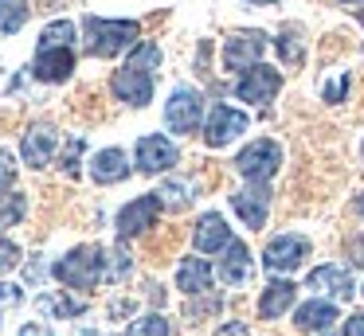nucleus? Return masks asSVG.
Listing matches in <instances>:
<instances>
[{
    "label": "nucleus",
    "instance_id": "1",
    "mask_svg": "<svg viewBox=\"0 0 364 336\" xmlns=\"http://www.w3.org/2000/svg\"><path fill=\"white\" fill-rule=\"evenodd\" d=\"M161 67V51L157 43H137L134 55L126 59V67L114 70L110 78V90L118 102H129L134 109L149 106L153 102V70Z\"/></svg>",
    "mask_w": 364,
    "mask_h": 336
},
{
    "label": "nucleus",
    "instance_id": "2",
    "mask_svg": "<svg viewBox=\"0 0 364 336\" xmlns=\"http://www.w3.org/2000/svg\"><path fill=\"white\" fill-rule=\"evenodd\" d=\"M59 281L67 289H95L98 281H110V254L102 246H75L71 254H63L55 266H51Z\"/></svg>",
    "mask_w": 364,
    "mask_h": 336
},
{
    "label": "nucleus",
    "instance_id": "3",
    "mask_svg": "<svg viewBox=\"0 0 364 336\" xmlns=\"http://www.w3.org/2000/svg\"><path fill=\"white\" fill-rule=\"evenodd\" d=\"M82 31H87V51L95 59H114L126 47L141 43V23L137 20H102V16H87L82 20Z\"/></svg>",
    "mask_w": 364,
    "mask_h": 336
},
{
    "label": "nucleus",
    "instance_id": "4",
    "mask_svg": "<svg viewBox=\"0 0 364 336\" xmlns=\"http://www.w3.org/2000/svg\"><path fill=\"white\" fill-rule=\"evenodd\" d=\"M235 168H239V176H247L251 184H267V180L282 168V145L270 141V137L251 141V145L235 156Z\"/></svg>",
    "mask_w": 364,
    "mask_h": 336
},
{
    "label": "nucleus",
    "instance_id": "5",
    "mask_svg": "<svg viewBox=\"0 0 364 336\" xmlns=\"http://www.w3.org/2000/svg\"><path fill=\"white\" fill-rule=\"evenodd\" d=\"M200 121H204V94L192 90V86H176L173 98L165 102V125L173 133H196Z\"/></svg>",
    "mask_w": 364,
    "mask_h": 336
},
{
    "label": "nucleus",
    "instance_id": "6",
    "mask_svg": "<svg viewBox=\"0 0 364 336\" xmlns=\"http://www.w3.org/2000/svg\"><path fill=\"white\" fill-rule=\"evenodd\" d=\"M161 207H165V203H161V195H157V192L129 200L126 207L118 211V219H114V227H118V239L126 242V239H137L141 231H149V227L157 223Z\"/></svg>",
    "mask_w": 364,
    "mask_h": 336
},
{
    "label": "nucleus",
    "instance_id": "7",
    "mask_svg": "<svg viewBox=\"0 0 364 336\" xmlns=\"http://www.w3.org/2000/svg\"><path fill=\"white\" fill-rule=\"evenodd\" d=\"M306 258H309L306 234H278V239H270L267 250H262V266H267L270 273H290V270H298Z\"/></svg>",
    "mask_w": 364,
    "mask_h": 336
},
{
    "label": "nucleus",
    "instance_id": "8",
    "mask_svg": "<svg viewBox=\"0 0 364 336\" xmlns=\"http://www.w3.org/2000/svg\"><path fill=\"white\" fill-rule=\"evenodd\" d=\"M262 51H267V36L262 31H239V36H231L223 43V67L247 75L251 67H259Z\"/></svg>",
    "mask_w": 364,
    "mask_h": 336
},
{
    "label": "nucleus",
    "instance_id": "9",
    "mask_svg": "<svg viewBox=\"0 0 364 336\" xmlns=\"http://www.w3.org/2000/svg\"><path fill=\"white\" fill-rule=\"evenodd\" d=\"M282 90V75H278L274 67H251L243 78L235 82V98L243 102H255V106H267V102H274V94Z\"/></svg>",
    "mask_w": 364,
    "mask_h": 336
},
{
    "label": "nucleus",
    "instance_id": "10",
    "mask_svg": "<svg viewBox=\"0 0 364 336\" xmlns=\"http://www.w3.org/2000/svg\"><path fill=\"white\" fill-rule=\"evenodd\" d=\"M176 145L168 137H161V133H149V137H141L137 141V148H134V161H137V168L141 172H168L176 164Z\"/></svg>",
    "mask_w": 364,
    "mask_h": 336
},
{
    "label": "nucleus",
    "instance_id": "11",
    "mask_svg": "<svg viewBox=\"0 0 364 336\" xmlns=\"http://www.w3.org/2000/svg\"><path fill=\"white\" fill-rule=\"evenodd\" d=\"M247 133V114L243 109H231V106H215L212 117H208V129H204V141L208 148H223L231 141Z\"/></svg>",
    "mask_w": 364,
    "mask_h": 336
},
{
    "label": "nucleus",
    "instance_id": "12",
    "mask_svg": "<svg viewBox=\"0 0 364 336\" xmlns=\"http://www.w3.org/2000/svg\"><path fill=\"white\" fill-rule=\"evenodd\" d=\"M192 242H196V250H204V254H223V250H228L235 239H231L228 219H223L220 211H208V215H200V219H196Z\"/></svg>",
    "mask_w": 364,
    "mask_h": 336
},
{
    "label": "nucleus",
    "instance_id": "13",
    "mask_svg": "<svg viewBox=\"0 0 364 336\" xmlns=\"http://www.w3.org/2000/svg\"><path fill=\"white\" fill-rule=\"evenodd\" d=\"M231 207H235V215L243 219L251 231H259V227L267 223V211H270L267 184H251V188H243V192H235L231 195Z\"/></svg>",
    "mask_w": 364,
    "mask_h": 336
},
{
    "label": "nucleus",
    "instance_id": "14",
    "mask_svg": "<svg viewBox=\"0 0 364 336\" xmlns=\"http://www.w3.org/2000/svg\"><path fill=\"white\" fill-rule=\"evenodd\" d=\"M32 75L40 82H67L75 75V51L71 47H48V51H40L32 63Z\"/></svg>",
    "mask_w": 364,
    "mask_h": 336
},
{
    "label": "nucleus",
    "instance_id": "15",
    "mask_svg": "<svg viewBox=\"0 0 364 336\" xmlns=\"http://www.w3.org/2000/svg\"><path fill=\"white\" fill-rule=\"evenodd\" d=\"M55 145H59L55 129H51L48 121H40V125H32V129L24 133L20 156H24V161L32 164V168H43V164H51V156H55Z\"/></svg>",
    "mask_w": 364,
    "mask_h": 336
},
{
    "label": "nucleus",
    "instance_id": "16",
    "mask_svg": "<svg viewBox=\"0 0 364 336\" xmlns=\"http://www.w3.org/2000/svg\"><path fill=\"white\" fill-rule=\"evenodd\" d=\"M306 286L317 289V293H333L341 301H348L353 297V273L345 266H317V270H309Z\"/></svg>",
    "mask_w": 364,
    "mask_h": 336
},
{
    "label": "nucleus",
    "instance_id": "17",
    "mask_svg": "<svg viewBox=\"0 0 364 336\" xmlns=\"http://www.w3.org/2000/svg\"><path fill=\"white\" fill-rule=\"evenodd\" d=\"M294 325H298L301 332H325L329 325H337V305L314 297V301L298 305V313H294Z\"/></svg>",
    "mask_w": 364,
    "mask_h": 336
},
{
    "label": "nucleus",
    "instance_id": "18",
    "mask_svg": "<svg viewBox=\"0 0 364 336\" xmlns=\"http://www.w3.org/2000/svg\"><path fill=\"white\" fill-rule=\"evenodd\" d=\"M294 297H298V286L294 281H270L267 289H262V297H259V317L262 320H278L286 309L294 305Z\"/></svg>",
    "mask_w": 364,
    "mask_h": 336
},
{
    "label": "nucleus",
    "instance_id": "19",
    "mask_svg": "<svg viewBox=\"0 0 364 336\" xmlns=\"http://www.w3.org/2000/svg\"><path fill=\"white\" fill-rule=\"evenodd\" d=\"M176 289H184L188 297H200L212 289V266L204 262V258H184L181 266H176Z\"/></svg>",
    "mask_w": 364,
    "mask_h": 336
},
{
    "label": "nucleus",
    "instance_id": "20",
    "mask_svg": "<svg viewBox=\"0 0 364 336\" xmlns=\"http://www.w3.org/2000/svg\"><path fill=\"white\" fill-rule=\"evenodd\" d=\"M90 176H95V184H118V180H126L129 176L126 153L122 148H98L95 161H90Z\"/></svg>",
    "mask_w": 364,
    "mask_h": 336
},
{
    "label": "nucleus",
    "instance_id": "21",
    "mask_svg": "<svg viewBox=\"0 0 364 336\" xmlns=\"http://www.w3.org/2000/svg\"><path fill=\"white\" fill-rule=\"evenodd\" d=\"M247 278H251V250L235 239L220 258V281L223 286H243Z\"/></svg>",
    "mask_w": 364,
    "mask_h": 336
},
{
    "label": "nucleus",
    "instance_id": "22",
    "mask_svg": "<svg viewBox=\"0 0 364 336\" xmlns=\"http://www.w3.org/2000/svg\"><path fill=\"white\" fill-rule=\"evenodd\" d=\"M36 309L40 313H48V317H82L87 313V305L82 301H75V297H63V293H43L40 301H36Z\"/></svg>",
    "mask_w": 364,
    "mask_h": 336
},
{
    "label": "nucleus",
    "instance_id": "23",
    "mask_svg": "<svg viewBox=\"0 0 364 336\" xmlns=\"http://www.w3.org/2000/svg\"><path fill=\"white\" fill-rule=\"evenodd\" d=\"M28 20V0H0V31L16 36Z\"/></svg>",
    "mask_w": 364,
    "mask_h": 336
},
{
    "label": "nucleus",
    "instance_id": "24",
    "mask_svg": "<svg viewBox=\"0 0 364 336\" xmlns=\"http://www.w3.org/2000/svg\"><path fill=\"white\" fill-rule=\"evenodd\" d=\"M28 215L24 192H0V227H16Z\"/></svg>",
    "mask_w": 364,
    "mask_h": 336
},
{
    "label": "nucleus",
    "instance_id": "25",
    "mask_svg": "<svg viewBox=\"0 0 364 336\" xmlns=\"http://www.w3.org/2000/svg\"><path fill=\"white\" fill-rule=\"evenodd\" d=\"M71 39H75L71 20H51L48 28L40 31V51H48V47H71Z\"/></svg>",
    "mask_w": 364,
    "mask_h": 336
},
{
    "label": "nucleus",
    "instance_id": "26",
    "mask_svg": "<svg viewBox=\"0 0 364 336\" xmlns=\"http://www.w3.org/2000/svg\"><path fill=\"white\" fill-rule=\"evenodd\" d=\"M129 336H173V325H168L161 313H149V317L129 325Z\"/></svg>",
    "mask_w": 364,
    "mask_h": 336
},
{
    "label": "nucleus",
    "instance_id": "27",
    "mask_svg": "<svg viewBox=\"0 0 364 336\" xmlns=\"http://www.w3.org/2000/svg\"><path fill=\"white\" fill-rule=\"evenodd\" d=\"M82 148H87V141H82V137H71V145H67V156H63V164H59L67 176H79V153H82Z\"/></svg>",
    "mask_w": 364,
    "mask_h": 336
},
{
    "label": "nucleus",
    "instance_id": "28",
    "mask_svg": "<svg viewBox=\"0 0 364 336\" xmlns=\"http://www.w3.org/2000/svg\"><path fill=\"white\" fill-rule=\"evenodd\" d=\"M20 266V246L12 239H0V273H9Z\"/></svg>",
    "mask_w": 364,
    "mask_h": 336
},
{
    "label": "nucleus",
    "instance_id": "29",
    "mask_svg": "<svg viewBox=\"0 0 364 336\" xmlns=\"http://www.w3.org/2000/svg\"><path fill=\"white\" fill-rule=\"evenodd\" d=\"M157 195H161V200L168 195V203H173V207H184V203H192V192H188V184H165Z\"/></svg>",
    "mask_w": 364,
    "mask_h": 336
},
{
    "label": "nucleus",
    "instance_id": "30",
    "mask_svg": "<svg viewBox=\"0 0 364 336\" xmlns=\"http://www.w3.org/2000/svg\"><path fill=\"white\" fill-rule=\"evenodd\" d=\"M278 51H282L286 63H301V43L294 39V31H286V36L278 39Z\"/></svg>",
    "mask_w": 364,
    "mask_h": 336
},
{
    "label": "nucleus",
    "instance_id": "31",
    "mask_svg": "<svg viewBox=\"0 0 364 336\" xmlns=\"http://www.w3.org/2000/svg\"><path fill=\"white\" fill-rule=\"evenodd\" d=\"M12 180H16V164H12V156L0 148V188H9Z\"/></svg>",
    "mask_w": 364,
    "mask_h": 336
},
{
    "label": "nucleus",
    "instance_id": "32",
    "mask_svg": "<svg viewBox=\"0 0 364 336\" xmlns=\"http://www.w3.org/2000/svg\"><path fill=\"white\" fill-rule=\"evenodd\" d=\"M345 90H348V75H341L337 82L325 86V98H329V102H341V94H345Z\"/></svg>",
    "mask_w": 364,
    "mask_h": 336
},
{
    "label": "nucleus",
    "instance_id": "33",
    "mask_svg": "<svg viewBox=\"0 0 364 336\" xmlns=\"http://www.w3.org/2000/svg\"><path fill=\"white\" fill-rule=\"evenodd\" d=\"M20 301H24L20 286H0V305H20Z\"/></svg>",
    "mask_w": 364,
    "mask_h": 336
},
{
    "label": "nucleus",
    "instance_id": "34",
    "mask_svg": "<svg viewBox=\"0 0 364 336\" xmlns=\"http://www.w3.org/2000/svg\"><path fill=\"white\" fill-rule=\"evenodd\" d=\"M215 336H251V332H247V325H243V320H228V325H223Z\"/></svg>",
    "mask_w": 364,
    "mask_h": 336
},
{
    "label": "nucleus",
    "instance_id": "35",
    "mask_svg": "<svg viewBox=\"0 0 364 336\" xmlns=\"http://www.w3.org/2000/svg\"><path fill=\"white\" fill-rule=\"evenodd\" d=\"M345 328H348V336H364V313H353Z\"/></svg>",
    "mask_w": 364,
    "mask_h": 336
},
{
    "label": "nucleus",
    "instance_id": "36",
    "mask_svg": "<svg viewBox=\"0 0 364 336\" xmlns=\"http://www.w3.org/2000/svg\"><path fill=\"white\" fill-rule=\"evenodd\" d=\"M20 336H51V328L48 325H24V328H20Z\"/></svg>",
    "mask_w": 364,
    "mask_h": 336
},
{
    "label": "nucleus",
    "instance_id": "37",
    "mask_svg": "<svg viewBox=\"0 0 364 336\" xmlns=\"http://www.w3.org/2000/svg\"><path fill=\"white\" fill-rule=\"evenodd\" d=\"M353 262L364 266V234H360V239H353Z\"/></svg>",
    "mask_w": 364,
    "mask_h": 336
},
{
    "label": "nucleus",
    "instance_id": "38",
    "mask_svg": "<svg viewBox=\"0 0 364 336\" xmlns=\"http://www.w3.org/2000/svg\"><path fill=\"white\" fill-rule=\"evenodd\" d=\"M353 207H356V215L364 219V195H356V203H353Z\"/></svg>",
    "mask_w": 364,
    "mask_h": 336
},
{
    "label": "nucleus",
    "instance_id": "39",
    "mask_svg": "<svg viewBox=\"0 0 364 336\" xmlns=\"http://www.w3.org/2000/svg\"><path fill=\"white\" fill-rule=\"evenodd\" d=\"M255 4H274V0H255Z\"/></svg>",
    "mask_w": 364,
    "mask_h": 336
},
{
    "label": "nucleus",
    "instance_id": "40",
    "mask_svg": "<svg viewBox=\"0 0 364 336\" xmlns=\"http://www.w3.org/2000/svg\"><path fill=\"white\" fill-rule=\"evenodd\" d=\"M345 4H360V0H345Z\"/></svg>",
    "mask_w": 364,
    "mask_h": 336
},
{
    "label": "nucleus",
    "instance_id": "41",
    "mask_svg": "<svg viewBox=\"0 0 364 336\" xmlns=\"http://www.w3.org/2000/svg\"><path fill=\"white\" fill-rule=\"evenodd\" d=\"M360 23H364V8H360Z\"/></svg>",
    "mask_w": 364,
    "mask_h": 336
},
{
    "label": "nucleus",
    "instance_id": "42",
    "mask_svg": "<svg viewBox=\"0 0 364 336\" xmlns=\"http://www.w3.org/2000/svg\"><path fill=\"white\" fill-rule=\"evenodd\" d=\"M360 153H364V145H360Z\"/></svg>",
    "mask_w": 364,
    "mask_h": 336
},
{
    "label": "nucleus",
    "instance_id": "43",
    "mask_svg": "<svg viewBox=\"0 0 364 336\" xmlns=\"http://www.w3.org/2000/svg\"><path fill=\"white\" fill-rule=\"evenodd\" d=\"M0 325H4V320H0Z\"/></svg>",
    "mask_w": 364,
    "mask_h": 336
}]
</instances>
